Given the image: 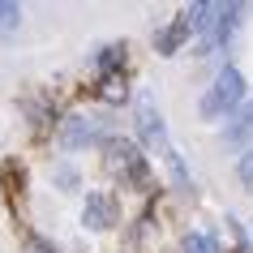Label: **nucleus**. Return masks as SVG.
<instances>
[{
  "label": "nucleus",
  "mask_w": 253,
  "mask_h": 253,
  "mask_svg": "<svg viewBox=\"0 0 253 253\" xmlns=\"http://www.w3.org/2000/svg\"><path fill=\"white\" fill-rule=\"evenodd\" d=\"M240 99H245V73L227 65L223 73L211 82V90L202 94L198 112H202V120H219V116H227L232 107H240Z\"/></svg>",
  "instance_id": "nucleus-1"
},
{
  "label": "nucleus",
  "mask_w": 253,
  "mask_h": 253,
  "mask_svg": "<svg viewBox=\"0 0 253 253\" xmlns=\"http://www.w3.org/2000/svg\"><path fill=\"white\" fill-rule=\"evenodd\" d=\"M103 150H107V168H112V172H120L125 180H133V185L146 180V159H142V150H137L133 142H125V137H107Z\"/></svg>",
  "instance_id": "nucleus-2"
},
{
  "label": "nucleus",
  "mask_w": 253,
  "mask_h": 253,
  "mask_svg": "<svg viewBox=\"0 0 253 253\" xmlns=\"http://www.w3.org/2000/svg\"><path fill=\"white\" fill-rule=\"evenodd\" d=\"M137 133H142L146 146H159L163 155H172V150H168V137H163V120H159V112H155V99H150L146 90L137 94Z\"/></svg>",
  "instance_id": "nucleus-3"
},
{
  "label": "nucleus",
  "mask_w": 253,
  "mask_h": 253,
  "mask_svg": "<svg viewBox=\"0 0 253 253\" xmlns=\"http://www.w3.org/2000/svg\"><path fill=\"white\" fill-rule=\"evenodd\" d=\"M82 223L90 227V232H107V227L116 223V198L90 193V198H86V211H82Z\"/></svg>",
  "instance_id": "nucleus-4"
},
{
  "label": "nucleus",
  "mask_w": 253,
  "mask_h": 253,
  "mask_svg": "<svg viewBox=\"0 0 253 253\" xmlns=\"http://www.w3.org/2000/svg\"><path fill=\"white\" fill-rule=\"evenodd\" d=\"M223 137L232 142V146H253V103H245L236 112V120L223 129Z\"/></svg>",
  "instance_id": "nucleus-5"
},
{
  "label": "nucleus",
  "mask_w": 253,
  "mask_h": 253,
  "mask_svg": "<svg viewBox=\"0 0 253 253\" xmlns=\"http://www.w3.org/2000/svg\"><path fill=\"white\" fill-rule=\"evenodd\" d=\"M60 137H65L69 150H82V146H90V142H94V125H90L86 116H69V120H65V133H60Z\"/></svg>",
  "instance_id": "nucleus-6"
},
{
  "label": "nucleus",
  "mask_w": 253,
  "mask_h": 253,
  "mask_svg": "<svg viewBox=\"0 0 253 253\" xmlns=\"http://www.w3.org/2000/svg\"><path fill=\"white\" fill-rule=\"evenodd\" d=\"M189 30H193V26H189V17H176L172 26H163V30H159V39H155V47H159L163 56H172L176 47H180V43L189 39Z\"/></svg>",
  "instance_id": "nucleus-7"
},
{
  "label": "nucleus",
  "mask_w": 253,
  "mask_h": 253,
  "mask_svg": "<svg viewBox=\"0 0 253 253\" xmlns=\"http://www.w3.org/2000/svg\"><path fill=\"white\" fill-rule=\"evenodd\" d=\"M180 249H185V253H219V240L206 236V232H189Z\"/></svg>",
  "instance_id": "nucleus-8"
},
{
  "label": "nucleus",
  "mask_w": 253,
  "mask_h": 253,
  "mask_svg": "<svg viewBox=\"0 0 253 253\" xmlns=\"http://www.w3.org/2000/svg\"><path fill=\"white\" fill-rule=\"evenodd\" d=\"M17 22H22V9H17L13 0H0V35H13Z\"/></svg>",
  "instance_id": "nucleus-9"
},
{
  "label": "nucleus",
  "mask_w": 253,
  "mask_h": 253,
  "mask_svg": "<svg viewBox=\"0 0 253 253\" xmlns=\"http://www.w3.org/2000/svg\"><path fill=\"white\" fill-rule=\"evenodd\" d=\"M236 176H240V185H249L253 189V146L240 155V163H236Z\"/></svg>",
  "instance_id": "nucleus-10"
}]
</instances>
